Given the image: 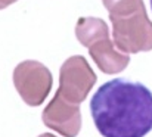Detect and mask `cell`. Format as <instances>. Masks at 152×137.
I'll list each match as a JSON object with an SVG mask.
<instances>
[{
    "label": "cell",
    "instance_id": "obj_2",
    "mask_svg": "<svg viewBox=\"0 0 152 137\" xmlns=\"http://www.w3.org/2000/svg\"><path fill=\"white\" fill-rule=\"evenodd\" d=\"M112 22V40L124 53H139L152 50V22L146 9L121 16L109 18Z\"/></svg>",
    "mask_w": 152,
    "mask_h": 137
},
{
    "label": "cell",
    "instance_id": "obj_9",
    "mask_svg": "<svg viewBox=\"0 0 152 137\" xmlns=\"http://www.w3.org/2000/svg\"><path fill=\"white\" fill-rule=\"evenodd\" d=\"M39 137H55L53 134H50V133H45V134H40Z\"/></svg>",
    "mask_w": 152,
    "mask_h": 137
},
{
    "label": "cell",
    "instance_id": "obj_5",
    "mask_svg": "<svg viewBox=\"0 0 152 137\" xmlns=\"http://www.w3.org/2000/svg\"><path fill=\"white\" fill-rule=\"evenodd\" d=\"M43 122L50 130H55L64 137H75L81 128L80 106L69 103L56 90L55 97L43 111Z\"/></svg>",
    "mask_w": 152,
    "mask_h": 137
},
{
    "label": "cell",
    "instance_id": "obj_10",
    "mask_svg": "<svg viewBox=\"0 0 152 137\" xmlns=\"http://www.w3.org/2000/svg\"><path fill=\"white\" fill-rule=\"evenodd\" d=\"M151 9H152V0H151Z\"/></svg>",
    "mask_w": 152,
    "mask_h": 137
},
{
    "label": "cell",
    "instance_id": "obj_4",
    "mask_svg": "<svg viewBox=\"0 0 152 137\" xmlns=\"http://www.w3.org/2000/svg\"><path fill=\"white\" fill-rule=\"evenodd\" d=\"M96 83V74L90 68L84 56H71L66 59L59 71V89L65 100L80 105Z\"/></svg>",
    "mask_w": 152,
    "mask_h": 137
},
{
    "label": "cell",
    "instance_id": "obj_1",
    "mask_svg": "<svg viewBox=\"0 0 152 137\" xmlns=\"http://www.w3.org/2000/svg\"><path fill=\"white\" fill-rule=\"evenodd\" d=\"M90 112L103 137H145L152 130V91L142 83L114 78L93 94Z\"/></svg>",
    "mask_w": 152,
    "mask_h": 137
},
{
    "label": "cell",
    "instance_id": "obj_8",
    "mask_svg": "<svg viewBox=\"0 0 152 137\" xmlns=\"http://www.w3.org/2000/svg\"><path fill=\"white\" fill-rule=\"evenodd\" d=\"M15 1H18V0H0V9H4V7L10 6V4L15 3Z\"/></svg>",
    "mask_w": 152,
    "mask_h": 137
},
{
    "label": "cell",
    "instance_id": "obj_7",
    "mask_svg": "<svg viewBox=\"0 0 152 137\" xmlns=\"http://www.w3.org/2000/svg\"><path fill=\"white\" fill-rule=\"evenodd\" d=\"M102 3L109 12V18H121L146 9L143 0H102Z\"/></svg>",
    "mask_w": 152,
    "mask_h": 137
},
{
    "label": "cell",
    "instance_id": "obj_3",
    "mask_svg": "<svg viewBox=\"0 0 152 137\" xmlns=\"http://www.w3.org/2000/svg\"><path fill=\"white\" fill-rule=\"evenodd\" d=\"M52 74L37 60H24L13 71V84L21 99L30 106H39L52 89Z\"/></svg>",
    "mask_w": 152,
    "mask_h": 137
},
{
    "label": "cell",
    "instance_id": "obj_6",
    "mask_svg": "<svg viewBox=\"0 0 152 137\" xmlns=\"http://www.w3.org/2000/svg\"><path fill=\"white\" fill-rule=\"evenodd\" d=\"M84 47L89 49L92 59L105 74L121 72L130 63L129 53H124L117 49L114 40H111L109 37V31H103L99 36L93 37Z\"/></svg>",
    "mask_w": 152,
    "mask_h": 137
}]
</instances>
